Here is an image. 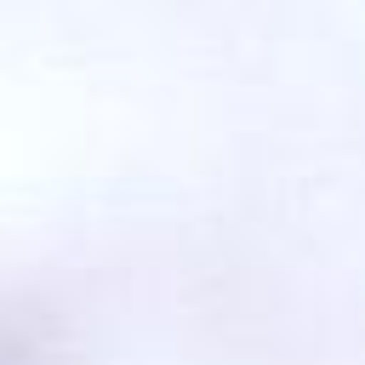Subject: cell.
I'll use <instances>...</instances> for the list:
<instances>
[{"label":"cell","instance_id":"cell-1","mask_svg":"<svg viewBox=\"0 0 365 365\" xmlns=\"http://www.w3.org/2000/svg\"><path fill=\"white\" fill-rule=\"evenodd\" d=\"M0 365H51V359H46V348H40L34 331L0 319Z\"/></svg>","mask_w":365,"mask_h":365}]
</instances>
